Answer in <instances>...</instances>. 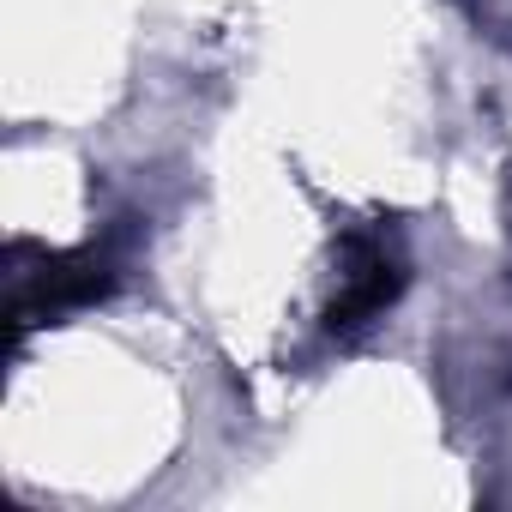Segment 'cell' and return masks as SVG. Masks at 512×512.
<instances>
[{
	"instance_id": "1",
	"label": "cell",
	"mask_w": 512,
	"mask_h": 512,
	"mask_svg": "<svg viewBox=\"0 0 512 512\" xmlns=\"http://www.w3.org/2000/svg\"><path fill=\"white\" fill-rule=\"evenodd\" d=\"M115 290V272L97 266V260H79V253H43L37 272H13V332L61 314V308H79V302H97Z\"/></svg>"
},
{
	"instance_id": "2",
	"label": "cell",
	"mask_w": 512,
	"mask_h": 512,
	"mask_svg": "<svg viewBox=\"0 0 512 512\" xmlns=\"http://www.w3.org/2000/svg\"><path fill=\"white\" fill-rule=\"evenodd\" d=\"M404 290V266H398V253H386L380 241H344V278H338V296L326 308V326L332 332H350L362 320H374L392 296Z\"/></svg>"
}]
</instances>
